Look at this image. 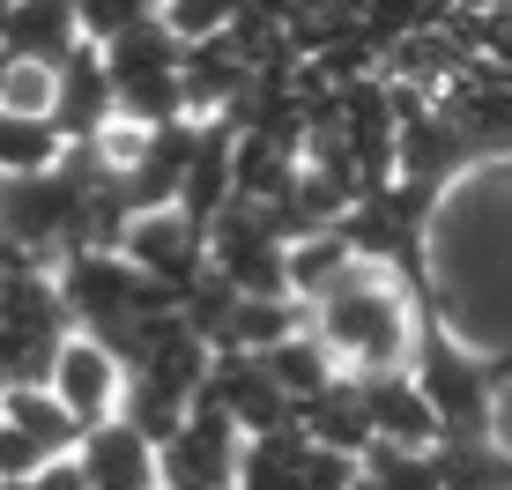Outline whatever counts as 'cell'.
Listing matches in <instances>:
<instances>
[{
	"mask_svg": "<svg viewBox=\"0 0 512 490\" xmlns=\"http://www.w3.org/2000/svg\"><path fill=\"white\" fill-rule=\"evenodd\" d=\"M416 305V387L431 394L438 409V439H490V416H498V394L512 387V349H475L461 342V327L446 320V297L431 290H409Z\"/></svg>",
	"mask_w": 512,
	"mask_h": 490,
	"instance_id": "obj_1",
	"label": "cell"
},
{
	"mask_svg": "<svg viewBox=\"0 0 512 490\" xmlns=\"http://www.w3.org/2000/svg\"><path fill=\"white\" fill-rule=\"evenodd\" d=\"M305 312H312V335L342 357V372L364 379V372H409L416 364V305L372 260L357 275H342L327 297H312Z\"/></svg>",
	"mask_w": 512,
	"mask_h": 490,
	"instance_id": "obj_2",
	"label": "cell"
},
{
	"mask_svg": "<svg viewBox=\"0 0 512 490\" xmlns=\"http://www.w3.org/2000/svg\"><path fill=\"white\" fill-rule=\"evenodd\" d=\"M119 253H127L149 283H164L171 297H186L208 275V231L186 208H149V216H134L127 238H119Z\"/></svg>",
	"mask_w": 512,
	"mask_h": 490,
	"instance_id": "obj_3",
	"label": "cell"
},
{
	"mask_svg": "<svg viewBox=\"0 0 512 490\" xmlns=\"http://www.w3.org/2000/svg\"><path fill=\"white\" fill-rule=\"evenodd\" d=\"M45 387L97 431V424H112V416L127 409V357H119L112 342H97V335H82V327H75V335L60 342V357H52Z\"/></svg>",
	"mask_w": 512,
	"mask_h": 490,
	"instance_id": "obj_4",
	"label": "cell"
},
{
	"mask_svg": "<svg viewBox=\"0 0 512 490\" xmlns=\"http://www.w3.org/2000/svg\"><path fill=\"white\" fill-rule=\"evenodd\" d=\"M201 394L223 401V416H231L245 439H268V431H290V424H297V401L275 387L268 357H245V349H216Z\"/></svg>",
	"mask_w": 512,
	"mask_h": 490,
	"instance_id": "obj_5",
	"label": "cell"
},
{
	"mask_svg": "<svg viewBox=\"0 0 512 490\" xmlns=\"http://www.w3.org/2000/svg\"><path fill=\"white\" fill-rule=\"evenodd\" d=\"M52 75H60V90H52V127H60L75 149H90L97 134L119 119V90H112V67H104V45L82 38Z\"/></svg>",
	"mask_w": 512,
	"mask_h": 490,
	"instance_id": "obj_6",
	"label": "cell"
},
{
	"mask_svg": "<svg viewBox=\"0 0 512 490\" xmlns=\"http://www.w3.org/2000/svg\"><path fill=\"white\" fill-rule=\"evenodd\" d=\"M82 476L90 490H164V446L134 416H112L82 439Z\"/></svg>",
	"mask_w": 512,
	"mask_h": 490,
	"instance_id": "obj_7",
	"label": "cell"
},
{
	"mask_svg": "<svg viewBox=\"0 0 512 490\" xmlns=\"http://www.w3.org/2000/svg\"><path fill=\"white\" fill-rule=\"evenodd\" d=\"M357 394H364V416H372L379 446H438V409L416 387V372H364Z\"/></svg>",
	"mask_w": 512,
	"mask_h": 490,
	"instance_id": "obj_8",
	"label": "cell"
},
{
	"mask_svg": "<svg viewBox=\"0 0 512 490\" xmlns=\"http://www.w3.org/2000/svg\"><path fill=\"white\" fill-rule=\"evenodd\" d=\"M75 45H82L75 0H15V8H8V23H0V52H8V60L60 67Z\"/></svg>",
	"mask_w": 512,
	"mask_h": 490,
	"instance_id": "obj_9",
	"label": "cell"
},
{
	"mask_svg": "<svg viewBox=\"0 0 512 490\" xmlns=\"http://www.w3.org/2000/svg\"><path fill=\"white\" fill-rule=\"evenodd\" d=\"M268 372H275V387L290 394L297 409H305V401H320V394H334V387L349 379V372H342V357H334V349L312 335V327H297L290 342H275V349H268Z\"/></svg>",
	"mask_w": 512,
	"mask_h": 490,
	"instance_id": "obj_10",
	"label": "cell"
},
{
	"mask_svg": "<svg viewBox=\"0 0 512 490\" xmlns=\"http://www.w3.org/2000/svg\"><path fill=\"white\" fill-rule=\"evenodd\" d=\"M0 416H8L15 431H30L45 453H82V439H90V424H82L52 387H8L0 394Z\"/></svg>",
	"mask_w": 512,
	"mask_h": 490,
	"instance_id": "obj_11",
	"label": "cell"
},
{
	"mask_svg": "<svg viewBox=\"0 0 512 490\" xmlns=\"http://www.w3.org/2000/svg\"><path fill=\"white\" fill-rule=\"evenodd\" d=\"M67 134L52 119H23V112H0V179H38V171L67 164Z\"/></svg>",
	"mask_w": 512,
	"mask_h": 490,
	"instance_id": "obj_12",
	"label": "cell"
},
{
	"mask_svg": "<svg viewBox=\"0 0 512 490\" xmlns=\"http://www.w3.org/2000/svg\"><path fill=\"white\" fill-rule=\"evenodd\" d=\"M431 461L446 490H512V453L498 439H438Z\"/></svg>",
	"mask_w": 512,
	"mask_h": 490,
	"instance_id": "obj_13",
	"label": "cell"
},
{
	"mask_svg": "<svg viewBox=\"0 0 512 490\" xmlns=\"http://www.w3.org/2000/svg\"><path fill=\"white\" fill-rule=\"evenodd\" d=\"M156 15H164V0H75V23H82L90 45H112V38H127V30L156 23Z\"/></svg>",
	"mask_w": 512,
	"mask_h": 490,
	"instance_id": "obj_14",
	"label": "cell"
},
{
	"mask_svg": "<svg viewBox=\"0 0 512 490\" xmlns=\"http://www.w3.org/2000/svg\"><path fill=\"white\" fill-rule=\"evenodd\" d=\"M52 90L60 75L38 60H8V90H0V112H23V119H52Z\"/></svg>",
	"mask_w": 512,
	"mask_h": 490,
	"instance_id": "obj_15",
	"label": "cell"
},
{
	"mask_svg": "<svg viewBox=\"0 0 512 490\" xmlns=\"http://www.w3.org/2000/svg\"><path fill=\"white\" fill-rule=\"evenodd\" d=\"M245 15V0H164V23L179 30V38L193 45V38H223Z\"/></svg>",
	"mask_w": 512,
	"mask_h": 490,
	"instance_id": "obj_16",
	"label": "cell"
},
{
	"mask_svg": "<svg viewBox=\"0 0 512 490\" xmlns=\"http://www.w3.org/2000/svg\"><path fill=\"white\" fill-rule=\"evenodd\" d=\"M8 490H90V476H82V453H60V461H45L38 476H23Z\"/></svg>",
	"mask_w": 512,
	"mask_h": 490,
	"instance_id": "obj_17",
	"label": "cell"
},
{
	"mask_svg": "<svg viewBox=\"0 0 512 490\" xmlns=\"http://www.w3.org/2000/svg\"><path fill=\"white\" fill-rule=\"evenodd\" d=\"M8 186H15V179H0V231H8Z\"/></svg>",
	"mask_w": 512,
	"mask_h": 490,
	"instance_id": "obj_18",
	"label": "cell"
},
{
	"mask_svg": "<svg viewBox=\"0 0 512 490\" xmlns=\"http://www.w3.org/2000/svg\"><path fill=\"white\" fill-rule=\"evenodd\" d=\"M0 90H8V52H0Z\"/></svg>",
	"mask_w": 512,
	"mask_h": 490,
	"instance_id": "obj_19",
	"label": "cell"
},
{
	"mask_svg": "<svg viewBox=\"0 0 512 490\" xmlns=\"http://www.w3.org/2000/svg\"><path fill=\"white\" fill-rule=\"evenodd\" d=\"M8 8H15V0H0V23H8Z\"/></svg>",
	"mask_w": 512,
	"mask_h": 490,
	"instance_id": "obj_20",
	"label": "cell"
}]
</instances>
